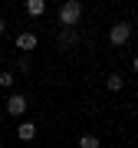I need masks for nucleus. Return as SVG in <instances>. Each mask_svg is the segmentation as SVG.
<instances>
[{
  "instance_id": "obj_1",
  "label": "nucleus",
  "mask_w": 138,
  "mask_h": 148,
  "mask_svg": "<svg viewBox=\"0 0 138 148\" xmlns=\"http://www.w3.org/2000/svg\"><path fill=\"white\" fill-rule=\"evenodd\" d=\"M79 16H82V3L79 0H66V3L59 7V23H63L66 30H72L76 23H79Z\"/></svg>"
},
{
  "instance_id": "obj_2",
  "label": "nucleus",
  "mask_w": 138,
  "mask_h": 148,
  "mask_svg": "<svg viewBox=\"0 0 138 148\" xmlns=\"http://www.w3.org/2000/svg\"><path fill=\"white\" fill-rule=\"evenodd\" d=\"M128 36H132V27H128V23H115V27L109 30V43L112 46H125Z\"/></svg>"
},
{
  "instance_id": "obj_3",
  "label": "nucleus",
  "mask_w": 138,
  "mask_h": 148,
  "mask_svg": "<svg viewBox=\"0 0 138 148\" xmlns=\"http://www.w3.org/2000/svg\"><path fill=\"white\" fill-rule=\"evenodd\" d=\"M7 112L16 119V115H23L27 112V95H20V92H10V99H7Z\"/></svg>"
},
{
  "instance_id": "obj_4",
  "label": "nucleus",
  "mask_w": 138,
  "mask_h": 148,
  "mask_svg": "<svg viewBox=\"0 0 138 148\" xmlns=\"http://www.w3.org/2000/svg\"><path fill=\"white\" fill-rule=\"evenodd\" d=\"M16 49H23V53L36 49V33H33V30H23V33H16Z\"/></svg>"
},
{
  "instance_id": "obj_5",
  "label": "nucleus",
  "mask_w": 138,
  "mask_h": 148,
  "mask_svg": "<svg viewBox=\"0 0 138 148\" xmlns=\"http://www.w3.org/2000/svg\"><path fill=\"white\" fill-rule=\"evenodd\" d=\"M16 138H20V142H33V138H36V125H33V122L16 125Z\"/></svg>"
},
{
  "instance_id": "obj_6",
  "label": "nucleus",
  "mask_w": 138,
  "mask_h": 148,
  "mask_svg": "<svg viewBox=\"0 0 138 148\" xmlns=\"http://www.w3.org/2000/svg\"><path fill=\"white\" fill-rule=\"evenodd\" d=\"M27 13L30 16H43L46 13V0H27Z\"/></svg>"
},
{
  "instance_id": "obj_7",
  "label": "nucleus",
  "mask_w": 138,
  "mask_h": 148,
  "mask_svg": "<svg viewBox=\"0 0 138 148\" xmlns=\"http://www.w3.org/2000/svg\"><path fill=\"white\" fill-rule=\"evenodd\" d=\"M105 86H109L112 92H122V86H125V79H122V76H118V73H112L109 79H105Z\"/></svg>"
},
{
  "instance_id": "obj_8",
  "label": "nucleus",
  "mask_w": 138,
  "mask_h": 148,
  "mask_svg": "<svg viewBox=\"0 0 138 148\" xmlns=\"http://www.w3.org/2000/svg\"><path fill=\"white\" fill-rule=\"evenodd\" d=\"M79 148H99V135H82L79 138Z\"/></svg>"
},
{
  "instance_id": "obj_9",
  "label": "nucleus",
  "mask_w": 138,
  "mask_h": 148,
  "mask_svg": "<svg viewBox=\"0 0 138 148\" xmlns=\"http://www.w3.org/2000/svg\"><path fill=\"white\" fill-rule=\"evenodd\" d=\"M59 43H63V46H72V43H76V33L72 30H63V33H59Z\"/></svg>"
},
{
  "instance_id": "obj_10",
  "label": "nucleus",
  "mask_w": 138,
  "mask_h": 148,
  "mask_svg": "<svg viewBox=\"0 0 138 148\" xmlns=\"http://www.w3.org/2000/svg\"><path fill=\"white\" fill-rule=\"evenodd\" d=\"M0 86H3V89H10V86H13V73H10V69L0 73Z\"/></svg>"
},
{
  "instance_id": "obj_11",
  "label": "nucleus",
  "mask_w": 138,
  "mask_h": 148,
  "mask_svg": "<svg viewBox=\"0 0 138 148\" xmlns=\"http://www.w3.org/2000/svg\"><path fill=\"white\" fill-rule=\"evenodd\" d=\"M3 30H7V23H3V16H0V33H3Z\"/></svg>"
},
{
  "instance_id": "obj_12",
  "label": "nucleus",
  "mask_w": 138,
  "mask_h": 148,
  "mask_svg": "<svg viewBox=\"0 0 138 148\" xmlns=\"http://www.w3.org/2000/svg\"><path fill=\"white\" fill-rule=\"evenodd\" d=\"M135 73H138V56H135Z\"/></svg>"
},
{
  "instance_id": "obj_13",
  "label": "nucleus",
  "mask_w": 138,
  "mask_h": 148,
  "mask_svg": "<svg viewBox=\"0 0 138 148\" xmlns=\"http://www.w3.org/2000/svg\"><path fill=\"white\" fill-rule=\"evenodd\" d=\"M0 148H3V145H0Z\"/></svg>"
}]
</instances>
